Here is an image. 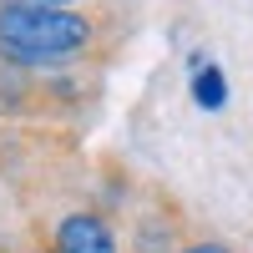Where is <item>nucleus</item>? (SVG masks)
<instances>
[{
  "mask_svg": "<svg viewBox=\"0 0 253 253\" xmlns=\"http://www.w3.org/2000/svg\"><path fill=\"white\" fill-rule=\"evenodd\" d=\"M101 41L91 10H31V5H0V66L51 76L86 61Z\"/></svg>",
  "mask_w": 253,
  "mask_h": 253,
  "instance_id": "nucleus-1",
  "label": "nucleus"
},
{
  "mask_svg": "<svg viewBox=\"0 0 253 253\" xmlns=\"http://www.w3.org/2000/svg\"><path fill=\"white\" fill-rule=\"evenodd\" d=\"M51 253H122V233L101 208H66L51 223Z\"/></svg>",
  "mask_w": 253,
  "mask_h": 253,
  "instance_id": "nucleus-2",
  "label": "nucleus"
},
{
  "mask_svg": "<svg viewBox=\"0 0 253 253\" xmlns=\"http://www.w3.org/2000/svg\"><path fill=\"white\" fill-rule=\"evenodd\" d=\"M187 96H193V107L203 117H218L233 101V81L208 51H187Z\"/></svg>",
  "mask_w": 253,
  "mask_h": 253,
  "instance_id": "nucleus-3",
  "label": "nucleus"
},
{
  "mask_svg": "<svg viewBox=\"0 0 253 253\" xmlns=\"http://www.w3.org/2000/svg\"><path fill=\"white\" fill-rule=\"evenodd\" d=\"M36 96H41V76L0 66V117H26L36 107Z\"/></svg>",
  "mask_w": 253,
  "mask_h": 253,
  "instance_id": "nucleus-4",
  "label": "nucleus"
},
{
  "mask_svg": "<svg viewBox=\"0 0 253 253\" xmlns=\"http://www.w3.org/2000/svg\"><path fill=\"white\" fill-rule=\"evenodd\" d=\"M0 5H31V10H86V0H0Z\"/></svg>",
  "mask_w": 253,
  "mask_h": 253,
  "instance_id": "nucleus-5",
  "label": "nucleus"
},
{
  "mask_svg": "<svg viewBox=\"0 0 253 253\" xmlns=\"http://www.w3.org/2000/svg\"><path fill=\"white\" fill-rule=\"evenodd\" d=\"M177 253H238V248L223 243V238H193V243H182Z\"/></svg>",
  "mask_w": 253,
  "mask_h": 253,
  "instance_id": "nucleus-6",
  "label": "nucleus"
},
{
  "mask_svg": "<svg viewBox=\"0 0 253 253\" xmlns=\"http://www.w3.org/2000/svg\"><path fill=\"white\" fill-rule=\"evenodd\" d=\"M36 253H51V248H46V243H41V248H36Z\"/></svg>",
  "mask_w": 253,
  "mask_h": 253,
  "instance_id": "nucleus-7",
  "label": "nucleus"
}]
</instances>
